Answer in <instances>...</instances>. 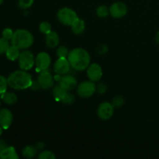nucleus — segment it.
<instances>
[{"label":"nucleus","instance_id":"f257e3e1","mask_svg":"<svg viewBox=\"0 0 159 159\" xmlns=\"http://www.w3.org/2000/svg\"><path fill=\"white\" fill-rule=\"evenodd\" d=\"M68 60L71 68L76 71H83L89 65L90 55L83 48H75L69 52Z\"/></svg>","mask_w":159,"mask_h":159},{"label":"nucleus","instance_id":"f03ea898","mask_svg":"<svg viewBox=\"0 0 159 159\" xmlns=\"http://www.w3.org/2000/svg\"><path fill=\"white\" fill-rule=\"evenodd\" d=\"M8 85L13 89L22 90L30 88L32 84V76L24 70L16 71L7 78Z\"/></svg>","mask_w":159,"mask_h":159},{"label":"nucleus","instance_id":"7ed1b4c3","mask_svg":"<svg viewBox=\"0 0 159 159\" xmlns=\"http://www.w3.org/2000/svg\"><path fill=\"white\" fill-rule=\"evenodd\" d=\"M11 43L20 50L27 49L34 43V37L26 30L18 29L14 32Z\"/></svg>","mask_w":159,"mask_h":159},{"label":"nucleus","instance_id":"20e7f679","mask_svg":"<svg viewBox=\"0 0 159 159\" xmlns=\"http://www.w3.org/2000/svg\"><path fill=\"white\" fill-rule=\"evenodd\" d=\"M57 19L59 21L66 26H71L79 19L77 13L70 8L65 7L57 12Z\"/></svg>","mask_w":159,"mask_h":159},{"label":"nucleus","instance_id":"39448f33","mask_svg":"<svg viewBox=\"0 0 159 159\" xmlns=\"http://www.w3.org/2000/svg\"><path fill=\"white\" fill-rule=\"evenodd\" d=\"M18 59L20 68L24 71L31 69L35 64V58H34V54L29 51H22Z\"/></svg>","mask_w":159,"mask_h":159},{"label":"nucleus","instance_id":"423d86ee","mask_svg":"<svg viewBox=\"0 0 159 159\" xmlns=\"http://www.w3.org/2000/svg\"><path fill=\"white\" fill-rule=\"evenodd\" d=\"M96 91V86L93 81H85L79 85L77 93L82 98H89Z\"/></svg>","mask_w":159,"mask_h":159},{"label":"nucleus","instance_id":"0eeeda50","mask_svg":"<svg viewBox=\"0 0 159 159\" xmlns=\"http://www.w3.org/2000/svg\"><path fill=\"white\" fill-rule=\"evenodd\" d=\"M54 78L52 75L48 71V70H43L40 71L38 77H37V82H38L40 87L43 89H48L54 86Z\"/></svg>","mask_w":159,"mask_h":159},{"label":"nucleus","instance_id":"6e6552de","mask_svg":"<svg viewBox=\"0 0 159 159\" xmlns=\"http://www.w3.org/2000/svg\"><path fill=\"white\" fill-rule=\"evenodd\" d=\"M35 64L37 66V71H41L47 70L51 65V57L46 52H40L35 58Z\"/></svg>","mask_w":159,"mask_h":159},{"label":"nucleus","instance_id":"1a4fd4ad","mask_svg":"<svg viewBox=\"0 0 159 159\" xmlns=\"http://www.w3.org/2000/svg\"><path fill=\"white\" fill-rule=\"evenodd\" d=\"M114 107L109 102H103L99 105L97 110V114L100 119L107 120H109L113 114Z\"/></svg>","mask_w":159,"mask_h":159},{"label":"nucleus","instance_id":"9d476101","mask_svg":"<svg viewBox=\"0 0 159 159\" xmlns=\"http://www.w3.org/2000/svg\"><path fill=\"white\" fill-rule=\"evenodd\" d=\"M70 67L71 65L67 57H59L54 65V72L61 75H66L69 72Z\"/></svg>","mask_w":159,"mask_h":159},{"label":"nucleus","instance_id":"9b49d317","mask_svg":"<svg viewBox=\"0 0 159 159\" xmlns=\"http://www.w3.org/2000/svg\"><path fill=\"white\" fill-rule=\"evenodd\" d=\"M127 12V7L124 2H116L112 4L110 8V13L113 18H121Z\"/></svg>","mask_w":159,"mask_h":159},{"label":"nucleus","instance_id":"f8f14e48","mask_svg":"<svg viewBox=\"0 0 159 159\" xmlns=\"http://www.w3.org/2000/svg\"><path fill=\"white\" fill-rule=\"evenodd\" d=\"M102 75V71L101 67L98 64H92L87 68V76L90 81L98 82Z\"/></svg>","mask_w":159,"mask_h":159},{"label":"nucleus","instance_id":"ddd939ff","mask_svg":"<svg viewBox=\"0 0 159 159\" xmlns=\"http://www.w3.org/2000/svg\"><path fill=\"white\" fill-rule=\"evenodd\" d=\"M13 116L12 112L8 109H2L0 110V126L5 130L9 128L12 123Z\"/></svg>","mask_w":159,"mask_h":159},{"label":"nucleus","instance_id":"4468645a","mask_svg":"<svg viewBox=\"0 0 159 159\" xmlns=\"http://www.w3.org/2000/svg\"><path fill=\"white\" fill-rule=\"evenodd\" d=\"M59 85L67 91L72 90L77 86V80L71 75L62 76L59 80Z\"/></svg>","mask_w":159,"mask_h":159},{"label":"nucleus","instance_id":"2eb2a0df","mask_svg":"<svg viewBox=\"0 0 159 159\" xmlns=\"http://www.w3.org/2000/svg\"><path fill=\"white\" fill-rule=\"evenodd\" d=\"M45 40H46V44L48 48H55L58 45L60 39H59V36L57 33L51 31L49 34H46Z\"/></svg>","mask_w":159,"mask_h":159},{"label":"nucleus","instance_id":"dca6fc26","mask_svg":"<svg viewBox=\"0 0 159 159\" xmlns=\"http://www.w3.org/2000/svg\"><path fill=\"white\" fill-rule=\"evenodd\" d=\"M19 156L14 147L5 148L0 152V159H18Z\"/></svg>","mask_w":159,"mask_h":159},{"label":"nucleus","instance_id":"f3484780","mask_svg":"<svg viewBox=\"0 0 159 159\" xmlns=\"http://www.w3.org/2000/svg\"><path fill=\"white\" fill-rule=\"evenodd\" d=\"M53 95H54V99L57 101H62L64 98L65 97L66 94L68 93V91L66 89L61 86L60 85H55L54 89H53Z\"/></svg>","mask_w":159,"mask_h":159},{"label":"nucleus","instance_id":"a211bd4d","mask_svg":"<svg viewBox=\"0 0 159 159\" xmlns=\"http://www.w3.org/2000/svg\"><path fill=\"white\" fill-rule=\"evenodd\" d=\"M1 99L8 105H13L17 102V96L14 93L6 92L1 95Z\"/></svg>","mask_w":159,"mask_h":159},{"label":"nucleus","instance_id":"6ab92c4d","mask_svg":"<svg viewBox=\"0 0 159 159\" xmlns=\"http://www.w3.org/2000/svg\"><path fill=\"white\" fill-rule=\"evenodd\" d=\"M20 54V49L12 44V46H9V48H8L6 52V57L10 61H16V59H18Z\"/></svg>","mask_w":159,"mask_h":159},{"label":"nucleus","instance_id":"aec40b11","mask_svg":"<svg viewBox=\"0 0 159 159\" xmlns=\"http://www.w3.org/2000/svg\"><path fill=\"white\" fill-rule=\"evenodd\" d=\"M71 30L76 35H79V34H82V32L85 30V22L82 19H78L72 25H71Z\"/></svg>","mask_w":159,"mask_h":159},{"label":"nucleus","instance_id":"412c9836","mask_svg":"<svg viewBox=\"0 0 159 159\" xmlns=\"http://www.w3.org/2000/svg\"><path fill=\"white\" fill-rule=\"evenodd\" d=\"M37 148H35L34 146L32 145L26 146V147H25L23 149V151H22L23 156L26 158H34V157H35V155H37Z\"/></svg>","mask_w":159,"mask_h":159},{"label":"nucleus","instance_id":"4be33fe9","mask_svg":"<svg viewBox=\"0 0 159 159\" xmlns=\"http://www.w3.org/2000/svg\"><path fill=\"white\" fill-rule=\"evenodd\" d=\"M109 13H110V10L105 6H100L96 9V14L98 16L101 18H105L109 15Z\"/></svg>","mask_w":159,"mask_h":159},{"label":"nucleus","instance_id":"5701e85b","mask_svg":"<svg viewBox=\"0 0 159 159\" xmlns=\"http://www.w3.org/2000/svg\"><path fill=\"white\" fill-rule=\"evenodd\" d=\"M9 48V40L5 39L4 37L0 38V55L3 54H6V51Z\"/></svg>","mask_w":159,"mask_h":159},{"label":"nucleus","instance_id":"b1692460","mask_svg":"<svg viewBox=\"0 0 159 159\" xmlns=\"http://www.w3.org/2000/svg\"><path fill=\"white\" fill-rule=\"evenodd\" d=\"M39 29L41 33L44 34H49L50 32H51V26L48 22L43 21L42 23H40V26H39Z\"/></svg>","mask_w":159,"mask_h":159},{"label":"nucleus","instance_id":"393cba45","mask_svg":"<svg viewBox=\"0 0 159 159\" xmlns=\"http://www.w3.org/2000/svg\"><path fill=\"white\" fill-rule=\"evenodd\" d=\"M8 85H8L7 79L4 76L0 75V95L6 93V90H7Z\"/></svg>","mask_w":159,"mask_h":159},{"label":"nucleus","instance_id":"a878e982","mask_svg":"<svg viewBox=\"0 0 159 159\" xmlns=\"http://www.w3.org/2000/svg\"><path fill=\"white\" fill-rule=\"evenodd\" d=\"M39 159H55L56 156L52 152L50 151H43L40 152V155H38Z\"/></svg>","mask_w":159,"mask_h":159},{"label":"nucleus","instance_id":"bb28decb","mask_svg":"<svg viewBox=\"0 0 159 159\" xmlns=\"http://www.w3.org/2000/svg\"><path fill=\"white\" fill-rule=\"evenodd\" d=\"M34 0H19L18 5L21 9H26L34 4Z\"/></svg>","mask_w":159,"mask_h":159},{"label":"nucleus","instance_id":"cd10ccee","mask_svg":"<svg viewBox=\"0 0 159 159\" xmlns=\"http://www.w3.org/2000/svg\"><path fill=\"white\" fill-rule=\"evenodd\" d=\"M68 50L65 46H61L57 50V55L58 57H68Z\"/></svg>","mask_w":159,"mask_h":159},{"label":"nucleus","instance_id":"c85d7f7f","mask_svg":"<svg viewBox=\"0 0 159 159\" xmlns=\"http://www.w3.org/2000/svg\"><path fill=\"white\" fill-rule=\"evenodd\" d=\"M124 103V99L122 96H115L114 99H113V106L114 107H120Z\"/></svg>","mask_w":159,"mask_h":159},{"label":"nucleus","instance_id":"c756f323","mask_svg":"<svg viewBox=\"0 0 159 159\" xmlns=\"http://www.w3.org/2000/svg\"><path fill=\"white\" fill-rule=\"evenodd\" d=\"M13 34L14 32L12 30V29H10V28H6V29H4V30L2 31V37H4L6 40H9L12 39Z\"/></svg>","mask_w":159,"mask_h":159},{"label":"nucleus","instance_id":"7c9ffc66","mask_svg":"<svg viewBox=\"0 0 159 159\" xmlns=\"http://www.w3.org/2000/svg\"><path fill=\"white\" fill-rule=\"evenodd\" d=\"M74 101H75V96H73L71 93H68L66 94V96H65V97L64 98V99L61 101V102H63V103L67 104V105H70V104L72 103Z\"/></svg>","mask_w":159,"mask_h":159},{"label":"nucleus","instance_id":"2f4dec72","mask_svg":"<svg viewBox=\"0 0 159 159\" xmlns=\"http://www.w3.org/2000/svg\"><path fill=\"white\" fill-rule=\"evenodd\" d=\"M107 85H104L103 83L99 84V85H97V87H96V90H97V92L99 94H103V93H105L106 92H107Z\"/></svg>","mask_w":159,"mask_h":159},{"label":"nucleus","instance_id":"473e14b6","mask_svg":"<svg viewBox=\"0 0 159 159\" xmlns=\"http://www.w3.org/2000/svg\"><path fill=\"white\" fill-rule=\"evenodd\" d=\"M30 88L32 90H34V91H37V90L39 89V88H40V85H39L38 82L33 81L32 84H31V85Z\"/></svg>","mask_w":159,"mask_h":159},{"label":"nucleus","instance_id":"72a5a7b5","mask_svg":"<svg viewBox=\"0 0 159 159\" xmlns=\"http://www.w3.org/2000/svg\"><path fill=\"white\" fill-rule=\"evenodd\" d=\"M98 51H99L101 54H105L107 51V47L106 46V45H102V46H100L98 48Z\"/></svg>","mask_w":159,"mask_h":159},{"label":"nucleus","instance_id":"f704fd0d","mask_svg":"<svg viewBox=\"0 0 159 159\" xmlns=\"http://www.w3.org/2000/svg\"><path fill=\"white\" fill-rule=\"evenodd\" d=\"M5 148H6V142H5L3 140H0V152H1L2 150H3Z\"/></svg>","mask_w":159,"mask_h":159},{"label":"nucleus","instance_id":"c9c22d12","mask_svg":"<svg viewBox=\"0 0 159 159\" xmlns=\"http://www.w3.org/2000/svg\"><path fill=\"white\" fill-rule=\"evenodd\" d=\"M155 41H156L157 43H158L159 44V31L157 33L156 36H155Z\"/></svg>","mask_w":159,"mask_h":159},{"label":"nucleus","instance_id":"e433bc0d","mask_svg":"<svg viewBox=\"0 0 159 159\" xmlns=\"http://www.w3.org/2000/svg\"><path fill=\"white\" fill-rule=\"evenodd\" d=\"M2 131H3V128L0 126V136H1L2 134Z\"/></svg>","mask_w":159,"mask_h":159},{"label":"nucleus","instance_id":"4c0bfd02","mask_svg":"<svg viewBox=\"0 0 159 159\" xmlns=\"http://www.w3.org/2000/svg\"><path fill=\"white\" fill-rule=\"evenodd\" d=\"M3 1H4V0H0V6H1V5H2V4Z\"/></svg>","mask_w":159,"mask_h":159},{"label":"nucleus","instance_id":"58836bf2","mask_svg":"<svg viewBox=\"0 0 159 159\" xmlns=\"http://www.w3.org/2000/svg\"><path fill=\"white\" fill-rule=\"evenodd\" d=\"M0 105H1V102H0Z\"/></svg>","mask_w":159,"mask_h":159}]
</instances>
